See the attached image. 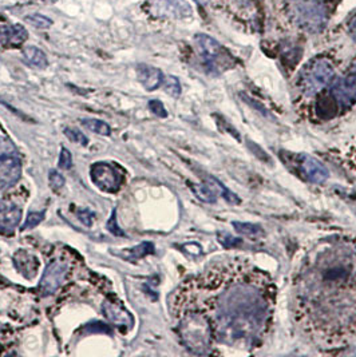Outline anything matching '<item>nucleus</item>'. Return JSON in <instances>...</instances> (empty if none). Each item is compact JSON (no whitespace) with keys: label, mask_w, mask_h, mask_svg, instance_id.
<instances>
[{"label":"nucleus","mask_w":356,"mask_h":357,"mask_svg":"<svg viewBox=\"0 0 356 357\" xmlns=\"http://www.w3.org/2000/svg\"><path fill=\"white\" fill-rule=\"evenodd\" d=\"M204 284L212 291V313L205 316L212 333L228 345L259 340L274 307V284L262 271L228 262L212 271Z\"/></svg>","instance_id":"f257e3e1"},{"label":"nucleus","mask_w":356,"mask_h":357,"mask_svg":"<svg viewBox=\"0 0 356 357\" xmlns=\"http://www.w3.org/2000/svg\"><path fill=\"white\" fill-rule=\"evenodd\" d=\"M299 284L300 305L316 329L338 336L356 324V243L335 241L315 250Z\"/></svg>","instance_id":"f03ea898"},{"label":"nucleus","mask_w":356,"mask_h":357,"mask_svg":"<svg viewBox=\"0 0 356 357\" xmlns=\"http://www.w3.org/2000/svg\"><path fill=\"white\" fill-rule=\"evenodd\" d=\"M287 13L295 24L308 33L322 31L328 19L322 0H288Z\"/></svg>","instance_id":"7ed1b4c3"},{"label":"nucleus","mask_w":356,"mask_h":357,"mask_svg":"<svg viewBox=\"0 0 356 357\" xmlns=\"http://www.w3.org/2000/svg\"><path fill=\"white\" fill-rule=\"evenodd\" d=\"M335 77L332 63L325 58L311 61L300 73L299 87L306 96H315L325 89Z\"/></svg>","instance_id":"20e7f679"},{"label":"nucleus","mask_w":356,"mask_h":357,"mask_svg":"<svg viewBox=\"0 0 356 357\" xmlns=\"http://www.w3.org/2000/svg\"><path fill=\"white\" fill-rule=\"evenodd\" d=\"M179 333L184 344L195 354L208 349L213 336L208 320L200 313L188 314L181 323Z\"/></svg>","instance_id":"39448f33"},{"label":"nucleus","mask_w":356,"mask_h":357,"mask_svg":"<svg viewBox=\"0 0 356 357\" xmlns=\"http://www.w3.org/2000/svg\"><path fill=\"white\" fill-rule=\"evenodd\" d=\"M195 42L197 51L209 71L221 73L233 65L230 54L211 36L200 33L195 36Z\"/></svg>","instance_id":"423d86ee"},{"label":"nucleus","mask_w":356,"mask_h":357,"mask_svg":"<svg viewBox=\"0 0 356 357\" xmlns=\"http://www.w3.org/2000/svg\"><path fill=\"white\" fill-rule=\"evenodd\" d=\"M22 173V162L14 144L0 137V190L15 185Z\"/></svg>","instance_id":"0eeeda50"},{"label":"nucleus","mask_w":356,"mask_h":357,"mask_svg":"<svg viewBox=\"0 0 356 357\" xmlns=\"http://www.w3.org/2000/svg\"><path fill=\"white\" fill-rule=\"evenodd\" d=\"M149 10L156 17L168 19H188L193 15V8L186 0H153Z\"/></svg>","instance_id":"6e6552de"},{"label":"nucleus","mask_w":356,"mask_h":357,"mask_svg":"<svg viewBox=\"0 0 356 357\" xmlns=\"http://www.w3.org/2000/svg\"><path fill=\"white\" fill-rule=\"evenodd\" d=\"M91 179L98 189L107 193H115L121 186V176L109 163L98 162L91 166Z\"/></svg>","instance_id":"1a4fd4ad"},{"label":"nucleus","mask_w":356,"mask_h":357,"mask_svg":"<svg viewBox=\"0 0 356 357\" xmlns=\"http://www.w3.org/2000/svg\"><path fill=\"white\" fill-rule=\"evenodd\" d=\"M66 275H67L66 262H62V261L50 262L49 266L46 268L45 273L42 276L40 284H39L40 293L43 296H50V294L57 292L62 287Z\"/></svg>","instance_id":"9d476101"},{"label":"nucleus","mask_w":356,"mask_h":357,"mask_svg":"<svg viewBox=\"0 0 356 357\" xmlns=\"http://www.w3.org/2000/svg\"><path fill=\"white\" fill-rule=\"evenodd\" d=\"M331 97L340 107H350L356 102V73L348 74L336 82L331 90Z\"/></svg>","instance_id":"9b49d317"},{"label":"nucleus","mask_w":356,"mask_h":357,"mask_svg":"<svg viewBox=\"0 0 356 357\" xmlns=\"http://www.w3.org/2000/svg\"><path fill=\"white\" fill-rule=\"evenodd\" d=\"M296 165L302 174L312 183H323L329 177V172L323 163L308 154H297Z\"/></svg>","instance_id":"f8f14e48"},{"label":"nucleus","mask_w":356,"mask_h":357,"mask_svg":"<svg viewBox=\"0 0 356 357\" xmlns=\"http://www.w3.org/2000/svg\"><path fill=\"white\" fill-rule=\"evenodd\" d=\"M192 189L195 195L204 202H214L218 195H225V198L230 202H239L236 195L230 193L220 181L213 177H208L202 185H193Z\"/></svg>","instance_id":"ddd939ff"},{"label":"nucleus","mask_w":356,"mask_h":357,"mask_svg":"<svg viewBox=\"0 0 356 357\" xmlns=\"http://www.w3.org/2000/svg\"><path fill=\"white\" fill-rule=\"evenodd\" d=\"M29 33L20 24L0 27V45L6 47H17L26 42Z\"/></svg>","instance_id":"4468645a"},{"label":"nucleus","mask_w":356,"mask_h":357,"mask_svg":"<svg viewBox=\"0 0 356 357\" xmlns=\"http://www.w3.org/2000/svg\"><path fill=\"white\" fill-rule=\"evenodd\" d=\"M22 218V211L15 204L10 201L0 199V227L4 230H11L17 227Z\"/></svg>","instance_id":"2eb2a0df"},{"label":"nucleus","mask_w":356,"mask_h":357,"mask_svg":"<svg viewBox=\"0 0 356 357\" xmlns=\"http://www.w3.org/2000/svg\"><path fill=\"white\" fill-rule=\"evenodd\" d=\"M103 313L112 323L119 326H131L134 323L129 312L118 303L106 301L103 304Z\"/></svg>","instance_id":"dca6fc26"},{"label":"nucleus","mask_w":356,"mask_h":357,"mask_svg":"<svg viewBox=\"0 0 356 357\" xmlns=\"http://www.w3.org/2000/svg\"><path fill=\"white\" fill-rule=\"evenodd\" d=\"M138 79L147 91H153L161 86L165 78L161 70L151 66L141 65L138 66Z\"/></svg>","instance_id":"f3484780"},{"label":"nucleus","mask_w":356,"mask_h":357,"mask_svg":"<svg viewBox=\"0 0 356 357\" xmlns=\"http://www.w3.org/2000/svg\"><path fill=\"white\" fill-rule=\"evenodd\" d=\"M14 262H15L17 271L23 276L27 277V278H33L35 276L36 268H38V261L34 257L33 255H30L24 250H20L15 255Z\"/></svg>","instance_id":"a211bd4d"},{"label":"nucleus","mask_w":356,"mask_h":357,"mask_svg":"<svg viewBox=\"0 0 356 357\" xmlns=\"http://www.w3.org/2000/svg\"><path fill=\"white\" fill-rule=\"evenodd\" d=\"M23 55H24V59L29 65L35 66V67H39V68H45L47 66L46 54L38 47H34V46L26 47L23 50Z\"/></svg>","instance_id":"6ab92c4d"},{"label":"nucleus","mask_w":356,"mask_h":357,"mask_svg":"<svg viewBox=\"0 0 356 357\" xmlns=\"http://www.w3.org/2000/svg\"><path fill=\"white\" fill-rule=\"evenodd\" d=\"M233 227L236 229L237 233L243 234L245 237L249 238H260L264 236L262 227L255 224H248V222H233Z\"/></svg>","instance_id":"aec40b11"},{"label":"nucleus","mask_w":356,"mask_h":357,"mask_svg":"<svg viewBox=\"0 0 356 357\" xmlns=\"http://www.w3.org/2000/svg\"><path fill=\"white\" fill-rule=\"evenodd\" d=\"M82 125L89 129L93 132H97L99 135H110L112 129L107 123L102 122V121H98V119H86V121H82Z\"/></svg>","instance_id":"412c9836"},{"label":"nucleus","mask_w":356,"mask_h":357,"mask_svg":"<svg viewBox=\"0 0 356 357\" xmlns=\"http://www.w3.org/2000/svg\"><path fill=\"white\" fill-rule=\"evenodd\" d=\"M154 250V246L150 243H144V244L138 245L133 249H130L129 253H128V257L130 260H137V259H142L145 257L146 255L149 253H153Z\"/></svg>","instance_id":"4be33fe9"},{"label":"nucleus","mask_w":356,"mask_h":357,"mask_svg":"<svg viewBox=\"0 0 356 357\" xmlns=\"http://www.w3.org/2000/svg\"><path fill=\"white\" fill-rule=\"evenodd\" d=\"M65 134L70 141H73L75 144H80L82 146H87V144H89L87 137H84V134L80 130H77V129L67 128V129H65Z\"/></svg>","instance_id":"5701e85b"},{"label":"nucleus","mask_w":356,"mask_h":357,"mask_svg":"<svg viewBox=\"0 0 356 357\" xmlns=\"http://www.w3.org/2000/svg\"><path fill=\"white\" fill-rule=\"evenodd\" d=\"M163 83H165L166 91H168L170 96H173V97H178V96H179V93H181V86H179V82H178L177 78L169 77V78L163 79Z\"/></svg>","instance_id":"b1692460"},{"label":"nucleus","mask_w":356,"mask_h":357,"mask_svg":"<svg viewBox=\"0 0 356 357\" xmlns=\"http://www.w3.org/2000/svg\"><path fill=\"white\" fill-rule=\"evenodd\" d=\"M43 217H45V213H31V214H29V217H27L24 225L22 227V230L33 229V227H36V225H39V224L42 222Z\"/></svg>","instance_id":"393cba45"},{"label":"nucleus","mask_w":356,"mask_h":357,"mask_svg":"<svg viewBox=\"0 0 356 357\" xmlns=\"http://www.w3.org/2000/svg\"><path fill=\"white\" fill-rule=\"evenodd\" d=\"M29 20L33 26L38 29H47L52 23L49 17H43V15H33V17H29Z\"/></svg>","instance_id":"a878e982"},{"label":"nucleus","mask_w":356,"mask_h":357,"mask_svg":"<svg viewBox=\"0 0 356 357\" xmlns=\"http://www.w3.org/2000/svg\"><path fill=\"white\" fill-rule=\"evenodd\" d=\"M73 166V157L67 149H62L59 157V167L64 170H70Z\"/></svg>","instance_id":"bb28decb"},{"label":"nucleus","mask_w":356,"mask_h":357,"mask_svg":"<svg viewBox=\"0 0 356 357\" xmlns=\"http://www.w3.org/2000/svg\"><path fill=\"white\" fill-rule=\"evenodd\" d=\"M50 185H51V188H54L55 190L64 188V185H65L64 176H61V174H59L58 172H55V170L50 172Z\"/></svg>","instance_id":"cd10ccee"},{"label":"nucleus","mask_w":356,"mask_h":357,"mask_svg":"<svg viewBox=\"0 0 356 357\" xmlns=\"http://www.w3.org/2000/svg\"><path fill=\"white\" fill-rule=\"evenodd\" d=\"M149 109H150L153 113L156 114L157 116L165 118V116L168 115L165 107H163V105H162L160 100H150V102H149Z\"/></svg>","instance_id":"c85d7f7f"},{"label":"nucleus","mask_w":356,"mask_h":357,"mask_svg":"<svg viewBox=\"0 0 356 357\" xmlns=\"http://www.w3.org/2000/svg\"><path fill=\"white\" fill-rule=\"evenodd\" d=\"M107 229L115 234V236H124V231L117 225V220H115V211H113V215L110 217L109 222H107Z\"/></svg>","instance_id":"c756f323"},{"label":"nucleus","mask_w":356,"mask_h":357,"mask_svg":"<svg viewBox=\"0 0 356 357\" xmlns=\"http://www.w3.org/2000/svg\"><path fill=\"white\" fill-rule=\"evenodd\" d=\"M350 33L353 35V38L356 40V15L353 20H351V23H350Z\"/></svg>","instance_id":"7c9ffc66"},{"label":"nucleus","mask_w":356,"mask_h":357,"mask_svg":"<svg viewBox=\"0 0 356 357\" xmlns=\"http://www.w3.org/2000/svg\"><path fill=\"white\" fill-rule=\"evenodd\" d=\"M198 4H201V6H205V4H208L209 3V0H195Z\"/></svg>","instance_id":"2f4dec72"}]
</instances>
